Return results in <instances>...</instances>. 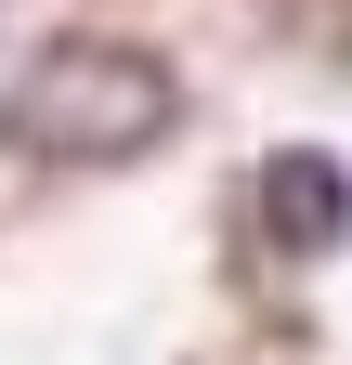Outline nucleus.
<instances>
[{"instance_id":"1","label":"nucleus","mask_w":352,"mask_h":365,"mask_svg":"<svg viewBox=\"0 0 352 365\" xmlns=\"http://www.w3.org/2000/svg\"><path fill=\"white\" fill-rule=\"evenodd\" d=\"M170 118H183V78L144 39H53L14 78V144L39 157H144Z\"/></svg>"}]
</instances>
